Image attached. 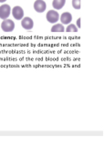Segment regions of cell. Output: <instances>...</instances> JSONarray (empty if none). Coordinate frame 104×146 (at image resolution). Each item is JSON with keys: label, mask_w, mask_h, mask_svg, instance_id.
I'll return each mask as SVG.
<instances>
[{"label": "cell", "mask_w": 104, "mask_h": 146, "mask_svg": "<svg viewBox=\"0 0 104 146\" xmlns=\"http://www.w3.org/2000/svg\"><path fill=\"white\" fill-rule=\"evenodd\" d=\"M1 29L5 32H12L15 29V23L11 19H8V18L4 19L1 23Z\"/></svg>", "instance_id": "cell-1"}, {"label": "cell", "mask_w": 104, "mask_h": 146, "mask_svg": "<svg viewBox=\"0 0 104 146\" xmlns=\"http://www.w3.org/2000/svg\"><path fill=\"white\" fill-rule=\"evenodd\" d=\"M11 13V7L9 5L4 4L0 7V18L1 19H7L8 18V17L10 16Z\"/></svg>", "instance_id": "cell-2"}, {"label": "cell", "mask_w": 104, "mask_h": 146, "mask_svg": "<svg viewBox=\"0 0 104 146\" xmlns=\"http://www.w3.org/2000/svg\"><path fill=\"white\" fill-rule=\"evenodd\" d=\"M47 20L48 22L51 23V24H55L60 19V14L56 10H49L47 13Z\"/></svg>", "instance_id": "cell-3"}, {"label": "cell", "mask_w": 104, "mask_h": 146, "mask_svg": "<svg viewBox=\"0 0 104 146\" xmlns=\"http://www.w3.org/2000/svg\"><path fill=\"white\" fill-rule=\"evenodd\" d=\"M12 16L14 17L15 19L21 20L24 17V10L23 8L19 6H17L12 9Z\"/></svg>", "instance_id": "cell-4"}, {"label": "cell", "mask_w": 104, "mask_h": 146, "mask_svg": "<svg viewBox=\"0 0 104 146\" xmlns=\"http://www.w3.org/2000/svg\"><path fill=\"white\" fill-rule=\"evenodd\" d=\"M47 8V4L44 0H36L34 3V9L38 13H43Z\"/></svg>", "instance_id": "cell-5"}, {"label": "cell", "mask_w": 104, "mask_h": 146, "mask_svg": "<svg viewBox=\"0 0 104 146\" xmlns=\"http://www.w3.org/2000/svg\"><path fill=\"white\" fill-rule=\"evenodd\" d=\"M21 26L24 29L29 30L32 29L34 27V22L32 20V18L30 17H23L21 21Z\"/></svg>", "instance_id": "cell-6"}, {"label": "cell", "mask_w": 104, "mask_h": 146, "mask_svg": "<svg viewBox=\"0 0 104 146\" xmlns=\"http://www.w3.org/2000/svg\"><path fill=\"white\" fill-rule=\"evenodd\" d=\"M60 21L62 25H69L72 21V15L70 12H64L60 17Z\"/></svg>", "instance_id": "cell-7"}, {"label": "cell", "mask_w": 104, "mask_h": 146, "mask_svg": "<svg viewBox=\"0 0 104 146\" xmlns=\"http://www.w3.org/2000/svg\"><path fill=\"white\" fill-rule=\"evenodd\" d=\"M66 0H53L52 2V7H54V9L56 10H60L63 7L65 6Z\"/></svg>", "instance_id": "cell-8"}, {"label": "cell", "mask_w": 104, "mask_h": 146, "mask_svg": "<svg viewBox=\"0 0 104 146\" xmlns=\"http://www.w3.org/2000/svg\"><path fill=\"white\" fill-rule=\"evenodd\" d=\"M51 31L52 32H64L65 27H63L62 24H56L51 27Z\"/></svg>", "instance_id": "cell-9"}, {"label": "cell", "mask_w": 104, "mask_h": 146, "mask_svg": "<svg viewBox=\"0 0 104 146\" xmlns=\"http://www.w3.org/2000/svg\"><path fill=\"white\" fill-rule=\"evenodd\" d=\"M67 32H78V27L73 24H69L66 29Z\"/></svg>", "instance_id": "cell-10"}, {"label": "cell", "mask_w": 104, "mask_h": 146, "mask_svg": "<svg viewBox=\"0 0 104 146\" xmlns=\"http://www.w3.org/2000/svg\"><path fill=\"white\" fill-rule=\"evenodd\" d=\"M80 1L81 0H72V7L75 9H80Z\"/></svg>", "instance_id": "cell-11"}, {"label": "cell", "mask_w": 104, "mask_h": 146, "mask_svg": "<svg viewBox=\"0 0 104 146\" xmlns=\"http://www.w3.org/2000/svg\"><path fill=\"white\" fill-rule=\"evenodd\" d=\"M80 18H79V19L78 20H77V26H78V27H79V29H80Z\"/></svg>", "instance_id": "cell-12"}, {"label": "cell", "mask_w": 104, "mask_h": 146, "mask_svg": "<svg viewBox=\"0 0 104 146\" xmlns=\"http://www.w3.org/2000/svg\"><path fill=\"white\" fill-rule=\"evenodd\" d=\"M7 0H0V3H4V2H6Z\"/></svg>", "instance_id": "cell-13"}]
</instances>
